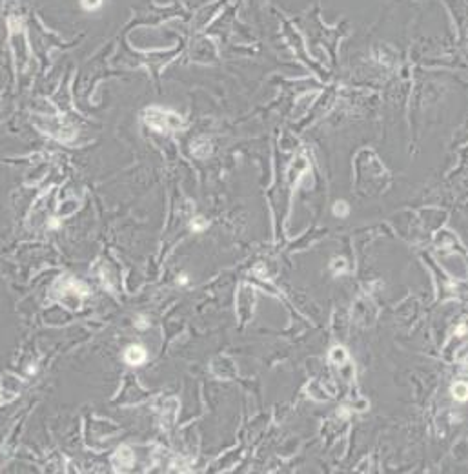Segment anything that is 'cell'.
<instances>
[{
  "label": "cell",
  "mask_w": 468,
  "mask_h": 474,
  "mask_svg": "<svg viewBox=\"0 0 468 474\" xmlns=\"http://www.w3.org/2000/svg\"><path fill=\"white\" fill-rule=\"evenodd\" d=\"M144 120L151 129L159 131V133H168V131H175L182 126V120L177 113L168 111L164 108H149L144 113Z\"/></svg>",
  "instance_id": "6da1fadb"
},
{
  "label": "cell",
  "mask_w": 468,
  "mask_h": 474,
  "mask_svg": "<svg viewBox=\"0 0 468 474\" xmlns=\"http://www.w3.org/2000/svg\"><path fill=\"white\" fill-rule=\"evenodd\" d=\"M124 359L128 361L129 365L137 367V365H140L144 359H146V352H144V349L140 345H131L128 350H126Z\"/></svg>",
  "instance_id": "7a4b0ae2"
},
{
  "label": "cell",
  "mask_w": 468,
  "mask_h": 474,
  "mask_svg": "<svg viewBox=\"0 0 468 474\" xmlns=\"http://www.w3.org/2000/svg\"><path fill=\"white\" fill-rule=\"evenodd\" d=\"M454 396L457 397V399H461V401H464V399H468V387L464 383H459L454 387Z\"/></svg>",
  "instance_id": "3957f363"
},
{
  "label": "cell",
  "mask_w": 468,
  "mask_h": 474,
  "mask_svg": "<svg viewBox=\"0 0 468 474\" xmlns=\"http://www.w3.org/2000/svg\"><path fill=\"white\" fill-rule=\"evenodd\" d=\"M102 0H82V8L88 11H95L97 8H101Z\"/></svg>",
  "instance_id": "277c9868"
},
{
  "label": "cell",
  "mask_w": 468,
  "mask_h": 474,
  "mask_svg": "<svg viewBox=\"0 0 468 474\" xmlns=\"http://www.w3.org/2000/svg\"><path fill=\"white\" fill-rule=\"evenodd\" d=\"M10 28L13 29V31H20V29H22V19H19V17L10 19Z\"/></svg>",
  "instance_id": "5b68a950"
}]
</instances>
